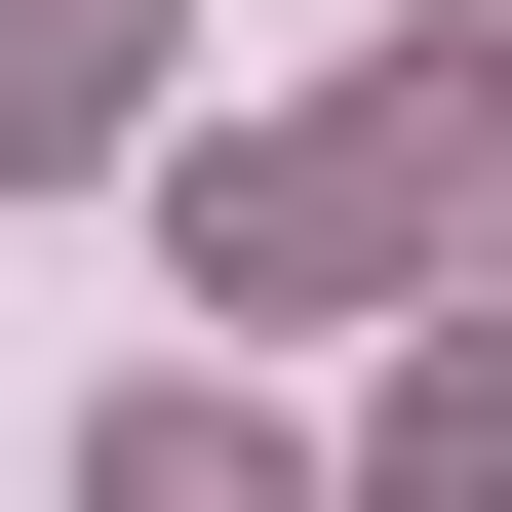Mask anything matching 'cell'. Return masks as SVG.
<instances>
[{
    "label": "cell",
    "instance_id": "4",
    "mask_svg": "<svg viewBox=\"0 0 512 512\" xmlns=\"http://www.w3.org/2000/svg\"><path fill=\"white\" fill-rule=\"evenodd\" d=\"M79 512H316V473H276V434H197V394H158V434H79Z\"/></svg>",
    "mask_w": 512,
    "mask_h": 512
},
{
    "label": "cell",
    "instance_id": "3",
    "mask_svg": "<svg viewBox=\"0 0 512 512\" xmlns=\"http://www.w3.org/2000/svg\"><path fill=\"white\" fill-rule=\"evenodd\" d=\"M394 512H512V355H394Z\"/></svg>",
    "mask_w": 512,
    "mask_h": 512
},
{
    "label": "cell",
    "instance_id": "1",
    "mask_svg": "<svg viewBox=\"0 0 512 512\" xmlns=\"http://www.w3.org/2000/svg\"><path fill=\"white\" fill-rule=\"evenodd\" d=\"M394 237H512V79H434V40H394L316 158H197V276H237V316H355Z\"/></svg>",
    "mask_w": 512,
    "mask_h": 512
},
{
    "label": "cell",
    "instance_id": "2",
    "mask_svg": "<svg viewBox=\"0 0 512 512\" xmlns=\"http://www.w3.org/2000/svg\"><path fill=\"white\" fill-rule=\"evenodd\" d=\"M119 79H158V0H0V158H79Z\"/></svg>",
    "mask_w": 512,
    "mask_h": 512
}]
</instances>
